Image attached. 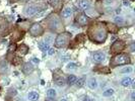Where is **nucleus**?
Returning <instances> with one entry per match:
<instances>
[{
    "mask_svg": "<svg viewBox=\"0 0 135 101\" xmlns=\"http://www.w3.org/2000/svg\"><path fill=\"white\" fill-rule=\"evenodd\" d=\"M47 95L48 97H50V98H54L55 96H56V91H55L54 89H49L47 91Z\"/></svg>",
    "mask_w": 135,
    "mask_h": 101,
    "instance_id": "22",
    "label": "nucleus"
},
{
    "mask_svg": "<svg viewBox=\"0 0 135 101\" xmlns=\"http://www.w3.org/2000/svg\"><path fill=\"white\" fill-rule=\"evenodd\" d=\"M84 82H85V79L84 78H80V79H78V80H76V85H77V87H82L83 86V84H84Z\"/></svg>",
    "mask_w": 135,
    "mask_h": 101,
    "instance_id": "24",
    "label": "nucleus"
},
{
    "mask_svg": "<svg viewBox=\"0 0 135 101\" xmlns=\"http://www.w3.org/2000/svg\"><path fill=\"white\" fill-rule=\"evenodd\" d=\"M71 34L64 31L58 34V36L55 40V47H65L69 44V41L71 40Z\"/></svg>",
    "mask_w": 135,
    "mask_h": 101,
    "instance_id": "3",
    "label": "nucleus"
},
{
    "mask_svg": "<svg viewBox=\"0 0 135 101\" xmlns=\"http://www.w3.org/2000/svg\"><path fill=\"white\" fill-rule=\"evenodd\" d=\"M8 51L9 52H14V51H16V45L15 44H11L9 47H8Z\"/></svg>",
    "mask_w": 135,
    "mask_h": 101,
    "instance_id": "29",
    "label": "nucleus"
},
{
    "mask_svg": "<svg viewBox=\"0 0 135 101\" xmlns=\"http://www.w3.org/2000/svg\"><path fill=\"white\" fill-rule=\"evenodd\" d=\"M107 25H108L109 31H111V33H113V34H117V33H118V30H119V27L116 26L115 24H112V23H108Z\"/></svg>",
    "mask_w": 135,
    "mask_h": 101,
    "instance_id": "17",
    "label": "nucleus"
},
{
    "mask_svg": "<svg viewBox=\"0 0 135 101\" xmlns=\"http://www.w3.org/2000/svg\"><path fill=\"white\" fill-rule=\"evenodd\" d=\"M39 47L41 49V51H47L48 49H49V46H48V44L46 42H43V41H41L40 44H39Z\"/></svg>",
    "mask_w": 135,
    "mask_h": 101,
    "instance_id": "21",
    "label": "nucleus"
},
{
    "mask_svg": "<svg viewBox=\"0 0 135 101\" xmlns=\"http://www.w3.org/2000/svg\"><path fill=\"white\" fill-rule=\"evenodd\" d=\"M131 60H130V56L127 54H118L114 56L111 61H110V66L111 68H116L118 66H122V65H127L130 64Z\"/></svg>",
    "mask_w": 135,
    "mask_h": 101,
    "instance_id": "2",
    "label": "nucleus"
},
{
    "mask_svg": "<svg viewBox=\"0 0 135 101\" xmlns=\"http://www.w3.org/2000/svg\"><path fill=\"white\" fill-rule=\"evenodd\" d=\"M77 5L80 9H86L90 5L89 0H77Z\"/></svg>",
    "mask_w": 135,
    "mask_h": 101,
    "instance_id": "12",
    "label": "nucleus"
},
{
    "mask_svg": "<svg viewBox=\"0 0 135 101\" xmlns=\"http://www.w3.org/2000/svg\"><path fill=\"white\" fill-rule=\"evenodd\" d=\"M32 62H34L35 64H39L40 61H39V59H37V58H33V59H32Z\"/></svg>",
    "mask_w": 135,
    "mask_h": 101,
    "instance_id": "31",
    "label": "nucleus"
},
{
    "mask_svg": "<svg viewBox=\"0 0 135 101\" xmlns=\"http://www.w3.org/2000/svg\"><path fill=\"white\" fill-rule=\"evenodd\" d=\"M48 51H49V52H48V54L50 55V56H52V55L54 54V49H49Z\"/></svg>",
    "mask_w": 135,
    "mask_h": 101,
    "instance_id": "30",
    "label": "nucleus"
},
{
    "mask_svg": "<svg viewBox=\"0 0 135 101\" xmlns=\"http://www.w3.org/2000/svg\"><path fill=\"white\" fill-rule=\"evenodd\" d=\"M130 72H132V68L131 67L124 68L121 70V73H130Z\"/></svg>",
    "mask_w": 135,
    "mask_h": 101,
    "instance_id": "28",
    "label": "nucleus"
},
{
    "mask_svg": "<svg viewBox=\"0 0 135 101\" xmlns=\"http://www.w3.org/2000/svg\"><path fill=\"white\" fill-rule=\"evenodd\" d=\"M17 52H18V54H20L21 56H23V55H27V52H28V47H27V46H26V45H20V47H17V50H16Z\"/></svg>",
    "mask_w": 135,
    "mask_h": 101,
    "instance_id": "13",
    "label": "nucleus"
},
{
    "mask_svg": "<svg viewBox=\"0 0 135 101\" xmlns=\"http://www.w3.org/2000/svg\"><path fill=\"white\" fill-rule=\"evenodd\" d=\"M88 34L95 44H103L107 40V28L103 22H94L88 28Z\"/></svg>",
    "mask_w": 135,
    "mask_h": 101,
    "instance_id": "1",
    "label": "nucleus"
},
{
    "mask_svg": "<svg viewBox=\"0 0 135 101\" xmlns=\"http://www.w3.org/2000/svg\"><path fill=\"white\" fill-rule=\"evenodd\" d=\"M77 80V78L75 77L74 75H70V76H68L67 78V83L69 85H72V84H74L75 82Z\"/></svg>",
    "mask_w": 135,
    "mask_h": 101,
    "instance_id": "20",
    "label": "nucleus"
},
{
    "mask_svg": "<svg viewBox=\"0 0 135 101\" xmlns=\"http://www.w3.org/2000/svg\"><path fill=\"white\" fill-rule=\"evenodd\" d=\"M28 31H30V34H32L33 36H40V35L44 34V28L41 25V23L36 22V23H34L32 26L30 27Z\"/></svg>",
    "mask_w": 135,
    "mask_h": 101,
    "instance_id": "6",
    "label": "nucleus"
},
{
    "mask_svg": "<svg viewBox=\"0 0 135 101\" xmlns=\"http://www.w3.org/2000/svg\"><path fill=\"white\" fill-rule=\"evenodd\" d=\"M88 21V17L84 13H80L76 16V22H77L78 25H80V26L86 25Z\"/></svg>",
    "mask_w": 135,
    "mask_h": 101,
    "instance_id": "8",
    "label": "nucleus"
},
{
    "mask_svg": "<svg viewBox=\"0 0 135 101\" xmlns=\"http://www.w3.org/2000/svg\"><path fill=\"white\" fill-rule=\"evenodd\" d=\"M82 101H95V100L91 99V98H88V97H84V98L82 99Z\"/></svg>",
    "mask_w": 135,
    "mask_h": 101,
    "instance_id": "32",
    "label": "nucleus"
},
{
    "mask_svg": "<svg viewBox=\"0 0 135 101\" xmlns=\"http://www.w3.org/2000/svg\"><path fill=\"white\" fill-rule=\"evenodd\" d=\"M40 8L38 6H36L34 4H30V5H27V7L25 8V13L27 15H33V14L39 12Z\"/></svg>",
    "mask_w": 135,
    "mask_h": 101,
    "instance_id": "7",
    "label": "nucleus"
},
{
    "mask_svg": "<svg viewBox=\"0 0 135 101\" xmlns=\"http://www.w3.org/2000/svg\"><path fill=\"white\" fill-rule=\"evenodd\" d=\"M131 99H132V101L135 100V93H134V92H133V93L131 94Z\"/></svg>",
    "mask_w": 135,
    "mask_h": 101,
    "instance_id": "33",
    "label": "nucleus"
},
{
    "mask_svg": "<svg viewBox=\"0 0 135 101\" xmlns=\"http://www.w3.org/2000/svg\"><path fill=\"white\" fill-rule=\"evenodd\" d=\"M27 97H28V99H30L31 101H37L38 99H39V94H38V92L32 91V92L28 93Z\"/></svg>",
    "mask_w": 135,
    "mask_h": 101,
    "instance_id": "15",
    "label": "nucleus"
},
{
    "mask_svg": "<svg viewBox=\"0 0 135 101\" xmlns=\"http://www.w3.org/2000/svg\"><path fill=\"white\" fill-rule=\"evenodd\" d=\"M71 15H72V9L69 7L65 8L62 11V17H64V18H69V17H71Z\"/></svg>",
    "mask_w": 135,
    "mask_h": 101,
    "instance_id": "14",
    "label": "nucleus"
},
{
    "mask_svg": "<svg viewBox=\"0 0 135 101\" xmlns=\"http://www.w3.org/2000/svg\"><path fill=\"white\" fill-rule=\"evenodd\" d=\"M114 94V90L112 89V88H110V89H107L106 91H104V93H103V95L104 96H111V95H113Z\"/></svg>",
    "mask_w": 135,
    "mask_h": 101,
    "instance_id": "23",
    "label": "nucleus"
},
{
    "mask_svg": "<svg viewBox=\"0 0 135 101\" xmlns=\"http://www.w3.org/2000/svg\"><path fill=\"white\" fill-rule=\"evenodd\" d=\"M20 2H27V1H28V0H20Z\"/></svg>",
    "mask_w": 135,
    "mask_h": 101,
    "instance_id": "35",
    "label": "nucleus"
},
{
    "mask_svg": "<svg viewBox=\"0 0 135 101\" xmlns=\"http://www.w3.org/2000/svg\"><path fill=\"white\" fill-rule=\"evenodd\" d=\"M55 82L58 86H63L65 84V80L63 78V76H59V77H55Z\"/></svg>",
    "mask_w": 135,
    "mask_h": 101,
    "instance_id": "18",
    "label": "nucleus"
},
{
    "mask_svg": "<svg viewBox=\"0 0 135 101\" xmlns=\"http://www.w3.org/2000/svg\"><path fill=\"white\" fill-rule=\"evenodd\" d=\"M93 58H94V61L95 62H97V63H101V62H103V61H105V59H106V55L104 54L103 52H95V54H94V56H93Z\"/></svg>",
    "mask_w": 135,
    "mask_h": 101,
    "instance_id": "10",
    "label": "nucleus"
},
{
    "mask_svg": "<svg viewBox=\"0 0 135 101\" xmlns=\"http://www.w3.org/2000/svg\"><path fill=\"white\" fill-rule=\"evenodd\" d=\"M48 2H49V4L53 7L56 11H60L61 9H62L63 4H62V1L61 0H48Z\"/></svg>",
    "mask_w": 135,
    "mask_h": 101,
    "instance_id": "9",
    "label": "nucleus"
},
{
    "mask_svg": "<svg viewBox=\"0 0 135 101\" xmlns=\"http://www.w3.org/2000/svg\"><path fill=\"white\" fill-rule=\"evenodd\" d=\"M61 101H67V100H66V99H62Z\"/></svg>",
    "mask_w": 135,
    "mask_h": 101,
    "instance_id": "36",
    "label": "nucleus"
},
{
    "mask_svg": "<svg viewBox=\"0 0 135 101\" xmlns=\"http://www.w3.org/2000/svg\"><path fill=\"white\" fill-rule=\"evenodd\" d=\"M115 22L118 25H120V24H123V23H124V19H123L122 16H117L115 18Z\"/></svg>",
    "mask_w": 135,
    "mask_h": 101,
    "instance_id": "25",
    "label": "nucleus"
},
{
    "mask_svg": "<svg viewBox=\"0 0 135 101\" xmlns=\"http://www.w3.org/2000/svg\"><path fill=\"white\" fill-rule=\"evenodd\" d=\"M131 1H134V0H131Z\"/></svg>",
    "mask_w": 135,
    "mask_h": 101,
    "instance_id": "37",
    "label": "nucleus"
},
{
    "mask_svg": "<svg viewBox=\"0 0 135 101\" xmlns=\"http://www.w3.org/2000/svg\"><path fill=\"white\" fill-rule=\"evenodd\" d=\"M48 19V25L49 27L52 29V30H54V31H59L62 29V23H61V20L60 18L57 16V15H55V14H50L49 16L47 17Z\"/></svg>",
    "mask_w": 135,
    "mask_h": 101,
    "instance_id": "4",
    "label": "nucleus"
},
{
    "mask_svg": "<svg viewBox=\"0 0 135 101\" xmlns=\"http://www.w3.org/2000/svg\"><path fill=\"white\" fill-rule=\"evenodd\" d=\"M125 42L123 41V40H116L113 42V45L111 46V49H110V52L112 53V54H116V53H120L122 52L124 49H125Z\"/></svg>",
    "mask_w": 135,
    "mask_h": 101,
    "instance_id": "5",
    "label": "nucleus"
},
{
    "mask_svg": "<svg viewBox=\"0 0 135 101\" xmlns=\"http://www.w3.org/2000/svg\"><path fill=\"white\" fill-rule=\"evenodd\" d=\"M46 101H56V100H55V99H53V98H50V97H49Z\"/></svg>",
    "mask_w": 135,
    "mask_h": 101,
    "instance_id": "34",
    "label": "nucleus"
},
{
    "mask_svg": "<svg viewBox=\"0 0 135 101\" xmlns=\"http://www.w3.org/2000/svg\"><path fill=\"white\" fill-rule=\"evenodd\" d=\"M88 86H89L90 89H95L98 87V83H97V80L95 78H91L90 80L88 81Z\"/></svg>",
    "mask_w": 135,
    "mask_h": 101,
    "instance_id": "19",
    "label": "nucleus"
},
{
    "mask_svg": "<svg viewBox=\"0 0 135 101\" xmlns=\"http://www.w3.org/2000/svg\"><path fill=\"white\" fill-rule=\"evenodd\" d=\"M76 67H77V65L75 63H69L67 65V69H69V70H75Z\"/></svg>",
    "mask_w": 135,
    "mask_h": 101,
    "instance_id": "26",
    "label": "nucleus"
},
{
    "mask_svg": "<svg viewBox=\"0 0 135 101\" xmlns=\"http://www.w3.org/2000/svg\"><path fill=\"white\" fill-rule=\"evenodd\" d=\"M12 63H13L14 65H20V63H21V59L17 58V57H14L13 61H12Z\"/></svg>",
    "mask_w": 135,
    "mask_h": 101,
    "instance_id": "27",
    "label": "nucleus"
},
{
    "mask_svg": "<svg viewBox=\"0 0 135 101\" xmlns=\"http://www.w3.org/2000/svg\"><path fill=\"white\" fill-rule=\"evenodd\" d=\"M35 70L34 66L31 64V63H26L25 65H23V67H22V72L25 73V74H31V73H33Z\"/></svg>",
    "mask_w": 135,
    "mask_h": 101,
    "instance_id": "11",
    "label": "nucleus"
},
{
    "mask_svg": "<svg viewBox=\"0 0 135 101\" xmlns=\"http://www.w3.org/2000/svg\"><path fill=\"white\" fill-rule=\"evenodd\" d=\"M121 84L122 86H124V87H128V86H130L132 84V79L129 78V77H126V78H124L121 81Z\"/></svg>",
    "mask_w": 135,
    "mask_h": 101,
    "instance_id": "16",
    "label": "nucleus"
}]
</instances>
